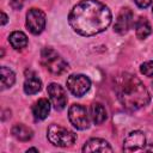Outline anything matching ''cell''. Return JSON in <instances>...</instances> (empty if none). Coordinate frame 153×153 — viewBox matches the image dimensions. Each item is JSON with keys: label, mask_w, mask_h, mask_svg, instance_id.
<instances>
[{"label": "cell", "mask_w": 153, "mask_h": 153, "mask_svg": "<svg viewBox=\"0 0 153 153\" xmlns=\"http://www.w3.org/2000/svg\"><path fill=\"white\" fill-rule=\"evenodd\" d=\"M153 0H135V4L140 7V8H146L152 4Z\"/></svg>", "instance_id": "obj_21"}, {"label": "cell", "mask_w": 153, "mask_h": 153, "mask_svg": "<svg viewBox=\"0 0 153 153\" xmlns=\"http://www.w3.org/2000/svg\"><path fill=\"white\" fill-rule=\"evenodd\" d=\"M47 91H48V94H49V98H50V102H51L54 109L59 110V111L65 109V106L67 104V96H66V92L62 88V86H60L59 84L51 82L48 85Z\"/></svg>", "instance_id": "obj_9"}, {"label": "cell", "mask_w": 153, "mask_h": 153, "mask_svg": "<svg viewBox=\"0 0 153 153\" xmlns=\"http://www.w3.org/2000/svg\"><path fill=\"white\" fill-rule=\"evenodd\" d=\"M111 12L98 0H81L68 16L71 27L81 36H93L103 32L111 24Z\"/></svg>", "instance_id": "obj_1"}, {"label": "cell", "mask_w": 153, "mask_h": 153, "mask_svg": "<svg viewBox=\"0 0 153 153\" xmlns=\"http://www.w3.org/2000/svg\"><path fill=\"white\" fill-rule=\"evenodd\" d=\"M67 87L74 96L81 97L90 90L91 81L84 74H72L67 79Z\"/></svg>", "instance_id": "obj_6"}, {"label": "cell", "mask_w": 153, "mask_h": 153, "mask_svg": "<svg viewBox=\"0 0 153 153\" xmlns=\"http://www.w3.org/2000/svg\"><path fill=\"white\" fill-rule=\"evenodd\" d=\"M82 152H102V153H104V152H112V148L108 143V141H105L103 139H91L84 145Z\"/></svg>", "instance_id": "obj_11"}, {"label": "cell", "mask_w": 153, "mask_h": 153, "mask_svg": "<svg viewBox=\"0 0 153 153\" xmlns=\"http://www.w3.org/2000/svg\"><path fill=\"white\" fill-rule=\"evenodd\" d=\"M31 151H35V152H38V149H37V148H29V149H27V152H31Z\"/></svg>", "instance_id": "obj_23"}, {"label": "cell", "mask_w": 153, "mask_h": 153, "mask_svg": "<svg viewBox=\"0 0 153 153\" xmlns=\"http://www.w3.org/2000/svg\"><path fill=\"white\" fill-rule=\"evenodd\" d=\"M0 75H1V90L11 87L16 81L14 73L10 68H7L6 66H2L0 68Z\"/></svg>", "instance_id": "obj_18"}, {"label": "cell", "mask_w": 153, "mask_h": 153, "mask_svg": "<svg viewBox=\"0 0 153 153\" xmlns=\"http://www.w3.org/2000/svg\"><path fill=\"white\" fill-rule=\"evenodd\" d=\"M7 23V16L5 14V12H1V25H5Z\"/></svg>", "instance_id": "obj_22"}, {"label": "cell", "mask_w": 153, "mask_h": 153, "mask_svg": "<svg viewBox=\"0 0 153 153\" xmlns=\"http://www.w3.org/2000/svg\"><path fill=\"white\" fill-rule=\"evenodd\" d=\"M152 32V27L149 22L146 18H139L137 22L135 23V33L136 37L140 39H145L147 36H149Z\"/></svg>", "instance_id": "obj_16"}, {"label": "cell", "mask_w": 153, "mask_h": 153, "mask_svg": "<svg viewBox=\"0 0 153 153\" xmlns=\"http://www.w3.org/2000/svg\"><path fill=\"white\" fill-rule=\"evenodd\" d=\"M133 12L129 10V8H122L117 16V19L115 22V25H114V30L120 33V35H123V33H127L129 31V29L133 25Z\"/></svg>", "instance_id": "obj_10"}, {"label": "cell", "mask_w": 153, "mask_h": 153, "mask_svg": "<svg viewBox=\"0 0 153 153\" xmlns=\"http://www.w3.org/2000/svg\"><path fill=\"white\" fill-rule=\"evenodd\" d=\"M114 85L118 100L128 111H136L146 106L151 100L145 85L130 73L118 74L114 80Z\"/></svg>", "instance_id": "obj_2"}, {"label": "cell", "mask_w": 153, "mask_h": 153, "mask_svg": "<svg viewBox=\"0 0 153 153\" xmlns=\"http://www.w3.org/2000/svg\"><path fill=\"white\" fill-rule=\"evenodd\" d=\"M152 13H153V10H152Z\"/></svg>", "instance_id": "obj_24"}, {"label": "cell", "mask_w": 153, "mask_h": 153, "mask_svg": "<svg viewBox=\"0 0 153 153\" xmlns=\"http://www.w3.org/2000/svg\"><path fill=\"white\" fill-rule=\"evenodd\" d=\"M146 146V137L142 131L134 130L130 131L123 142V151L124 152H137L143 151Z\"/></svg>", "instance_id": "obj_8"}, {"label": "cell", "mask_w": 153, "mask_h": 153, "mask_svg": "<svg viewBox=\"0 0 153 153\" xmlns=\"http://www.w3.org/2000/svg\"><path fill=\"white\" fill-rule=\"evenodd\" d=\"M26 26L33 35H39L45 26V14L38 8L29 10L26 14Z\"/></svg>", "instance_id": "obj_7"}, {"label": "cell", "mask_w": 153, "mask_h": 153, "mask_svg": "<svg viewBox=\"0 0 153 153\" xmlns=\"http://www.w3.org/2000/svg\"><path fill=\"white\" fill-rule=\"evenodd\" d=\"M68 118L73 127L79 130H85L90 127V118L86 109L80 104H73L68 110Z\"/></svg>", "instance_id": "obj_5"}, {"label": "cell", "mask_w": 153, "mask_h": 153, "mask_svg": "<svg viewBox=\"0 0 153 153\" xmlns=\"http://www.w3.org/2000/svg\"><path fill=\"white\" fill-rule=\"evenodd\" d=\"M12 135L19 140V141H29L32 139L33 136V131L31 128L19 123V124H16L13 128H12Z\"/></svg>", "instance_id": "obj_14"}, {"label": "cell", "mask_w": 153, "mask_h": 153, "mask_svg": "<svg viewBox=\"0 0 153 153\" xmlns=\"http://www.w3.org/2000/svg\"><path fill=\"white\" fill-rule=\"evenodd\" d=\"M42 65L45 66L53 74H62L68 69L67 62L59 56V54L51 48H44L41 53Z\"/></svg>", "instance_id": "obj_4"}, {"label": "cell", "mask_w": 153, "mask_h": 153, "mask_svg": "<svg viewBox=\"0 0 153 153\" xmlns=\"http://www.w3.org/2000/svg\"><path fill=\"white\" fill-rule=\"evenodd\" d=\"M47 136H48V140L54 146H57V147L72 146L76 139V135L72 130H69L62 126H59V124L49 126L48 131H47Z\"/></svg>", "instance_id": "obj_3"}, {"label": "cell", "mask_w": 153, "mask_h": 153, "mask_svg": "<svg viewBox=\"0 0 153 153\" xmlns=\"http://www.w3.org/2000/svg\"><path fill=\"white\" fill-rule=\"evenodd\" d=\"M10 4H11L13 10H20L23 7L24 0H10Z\"/></svg>", "instance_id": "obj_20"}, {"label": "cell", "mask_w": 153, "mask_h": 153, "mask_svg": "<svg viewBox=\"0 0 153 153\" xmlns=\"http://www.w3.org/2000/svg\"><path fill=\"white\" fill-rule=\"evenodd\" d=\"M140 72L146 76H153V61H147L141 65Z\"/></svg>", "instance_id": "obj_19"}, {"label": "cell", "mask_w": 153, "mask_h": 153, "mask_svg": "<svg viewBox=\"0 0 153 153\" xmlns=\"http://www.w3.org/2000/svg\"><path fill=\"white\" fill-rule=\"evenodd\" d=\"M90 114H91L92 121L96 124H102L108 117L106 110L100 103H93L91 105V108H90Z\"/></svg>", "instance_id": "obj_15"}, {"label": "cell", "mask_w": 153, "mask_h": 153, "mask_svg": "<svg viewBox=\"0 0 153 153\" xmlns=\"http://www.w3.org/2000/svg\"><path fill=\"white\" fill-rule=\"evenodd\" d=\"M8 41L11 43V45L17 49V50H20L23 48H25L27 45V37L24 32L22 31H14L8 37Z\"/></svg>", "instance_id": "obj_17"}, {"label": "cell", "mask_w": 153, "mask_h": 153, "mask_svg": "<svg viewBox=\"0 0 153 153\" xmlns=\"http://www.w3.org/2000/svg\"><path fill=\"white\" fill-rule=\"evenodd\" d=\"M49 111H50V103H49L48 99H45V98L38 99V100L35 103L33 108H32L33 117H35V120H37V121L44 120V118L49 115Z\"/></svg>", "instance_id": "obj_12"}, {"label": "cell", "mask_w": 153, "mask_h": 153, "mask_svg": "<svg viewBox=\"0 0 153 153\" xmlns=\"http://www.w3.org/2000/svg\"><path fill=\"white\" fill-rule=\"evenodd\" d=\"M42 87V81L36 74H29L24 81V91L26 94H35Z\"/></svg>", "instance_id": "obj_13"}]
</instances>
